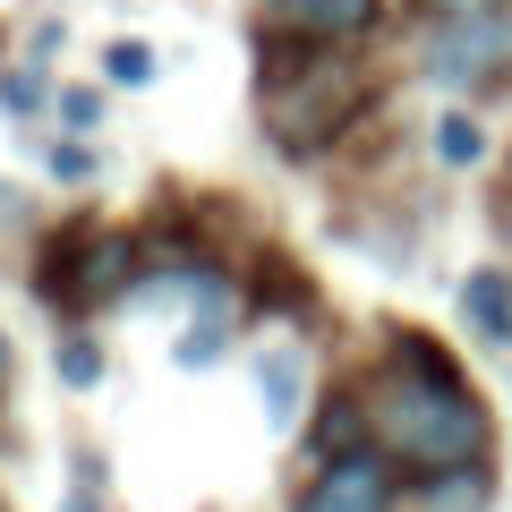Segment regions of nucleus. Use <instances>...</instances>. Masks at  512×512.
I'll use <instances>...</instances> for the list:
<instances>
[{
    "mask_svg": "<svg viewBox=\"0 0 512 512\" xmlns=\"http://www.w3.org/2000/svg\"><path fill=\"white\" fill-rule=\"evenodd\" d=\"M367 419H376V444L393 461H410L419 478L478 470V453H487V410H478V393L427 342H393V359L367 376Z\"/></svg>",
    "mask_w": 512,
    "mask_h": 512,
    "instance_id": "nucleus-1",
    "label": "nucleus"
},
{
    "mask_svg": "<svg viewBox=\"0 0 512 512\" xmlns=\"http://www.w3.org/2000/svg\"><path fill=\"white\" fill-rule=\"evenodd\" d=\"M256 111H265V137L282 154H316L333 146L350 120L367 111V77L350 60H308V69H274L256 86Z\"/></svg>",
    "mask_w": 512,
    "mask_h": 512,
    "instance_id": "nucleus-2",
    "label": "nucleus"
},
{
    "mask_svg": "<svg viewBox=\"0 0 512 512\" xmlns=\"http://www.w3.org/2000/svg\"><path fill=\"white\" fill-rule=\"evenodd\" d=\"M512 69V18H461V26H436L427 35V86H487V77Z\"/></svg>",
    "mask_w": 512,
    "mask_h": 512,
    "instance_id": "nucleus-3",
    "label": "nucleus"
},
{
    "mask_svg": "<svg viewBox=\"0 0 512 512\" xmlns=\"http://www.w3.org/2000/svg\"><path fill=\"white\" fill-rule=\"evenodd\" d=\"M384 504H393V470L376 453H333L299 512H384Z\"/></svg>",
    "mask_w": 512,
    "mask_h": 512,
    "instance_id": "nucleus-4",
    "label": "nucleus"
},
{
    "mask_svg": "<svg viewBox=\"0 0 512 512\" xmlns=\"http://www.w3.org/2000/svg\"><path fill=\"white\" fill-rule=\"evenodd\" d=\"M376 9L384 0H274V18L291 26L299 43H350V35L376 26Z\"/></svg>",
    "mask_w": 512,
    "mask_h": 512,
    "instance_id": "nucleus-5",
    "label": "nucleus"
},
{
    "mask_svg": "<svg viewBox=\"0 0 512 512\" xmlns=\"http://www.w3.org/2000/svg\"><path fill=\"white\" fill-rule=\"evenodd\" d=\"M461 316H470V333L487 350H512V282L504 274H470L461 282Z\"/></svg>",
    "mask_w": 512,
    "mask_h": 512,
    "instance_id": "nucleus-6",
    "label": "nucleus"
},
{
    "mask_svg": "<svg viewBox=\"0 0 512 512\" xmlns=\"http://www.w3.org/2000/svg\"><path fill=\"white\" fill-rule=\"evenodd\" d=\"M265 410H274V427H299V359L291 350H265Z\"/></svg>",
    "mask_w": 512,
    "mask_h": 512,
    "instance_id": "nucleus-7",
    "label": "nucleus"
},
{
    "mask_svg": "<svg viewBox=\"0 0 512 512\" xmlns=\"http://www.w3.org/2000/svg\"><path fill=\"white\" fill-rule=\"evenodd\" d=\"M478 504H487V478H478V470L427 478V512H478Z\"/></svg>",
    "mask_w": 512,
    "mask_h": 512,
    "instance_id": "nucleus-8",
    "label": "nucleus"
},
{
    "mask_svg": "<svg viewBox=\"0 0 512 512\" xmlns=\"http://www.w3.org/2000/svg\"><path fill=\"white\" fill-rule=\"evenodd\" d=\"M222 333H231V308H205L197 325L180 333V367H214L222 359Z\"/></svg>",
    "mask_w": 512,
    "mask_h": 512,
    "instance_id": "nucleus-9",
    "label": "nucleus"
},
{
    "mask_svg": "<svg viewBox=\"0 0 512 512\" xmlns=\"http://www.w3.org/2000/svg\"><path fill=\"white\" fill-rule=\"evenodd\" d=\"M436 154H444L453 171H470L478 154H487V137H478V120H461V111H444V120H436Z\"/></svg>",
    "mask_w": 512,
    "mask_h": 512,
    "instance_id": "nucleus-10",
    "label": "nucleus"
},
{
    "mask_svg": "<svg viewBox=\"0 0 512 512\" xmlns=\"http://www.w3.org/2000/svg\"><path fill=\"white\" fill-rule=\"evenodd\" d=\"M60 384H69V393H86V384H103V350H94L86 333H69V342H60Z\"/></svg>",
    "mask_w": 512,
    "mask_h": 512,
    "instance_id": "nucleus-11",
    "label": "nucleus"
},
{
    "mask_svg": "<svg viewBox=\"0 0 512 512\" xmlns=\"http://www.w3.org/2000/svg\"><path fill=\"white\" fill-rule=\"evenodd\" d=\"M410 9H419L427 26H461V18H495L504 0H410Z\"/></svg>",
    "mask_w": 512,
    "mask_h": 512,
    "instance_id": "nucleus-12",
    "label": "nucleus"
},
{
    "mask_svg": "<svg viewBox=\"0 0 512 512\" xmlns=\"http://www.w3.org/2000/svg\"><path fill=\"white\" fill-rule=\"evenodd\" d=\"M103 69L120 77V86H146V77H154V52H146V43H111V52H103Z\"/></svg>",
    "mask_w": 512,
    "mask_h": 512,
    "instance_id": "nucleus-13",
    "label": "nucleus"
},
{
    "mask_svg": "<svg viewBox=\"0 0 512 512\" xmlns=\"http://www.w3.org/2000/svg\"><path fill=\"white\" fill-rule=\"evenodd\" d=\"M60 512H103V478H94L86 461H77V487H69V504H60Z\"/></svg>",
    "mask_w": 512,
    "mask_h": 512,
    "instance_id": "nucleus-14",
    "label": "nucleus"
},
{
    "mask_svg": "<svg viewBox=\"0 0 512 512\" xmlns=\"http://www.w3.org/2000/svg\"><path fill=\"white\" fill-rule=\"evenodd\" d=\"M52 171L60 180H94V154L86 146H52Z\"/></svg>",
    "mask_w": 512,
    "mask_h": 512,
    "instance_id": "nucleus-15",
    "label": "nucleus"
},
{
    "mask_svg": "<svg viewBox=\"0 0 512 512\" xmlns=\"http://www.w3.org/2000/svg\"><path fill=\"white\" fill-rule=\"evenodd\" d=\"M0 384H9V342H0Z\"/></svg>",
    "mask_w": 512,
    "mask_h": 512,
    "instance_id": "nucleus-16",
    "label": "nucleus"
}]
</instances>
